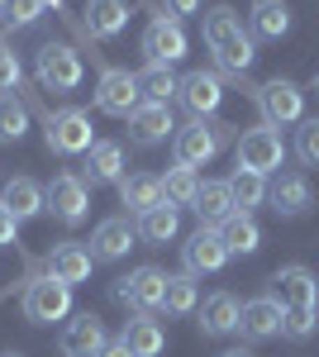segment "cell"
Here are the masks:
<instances>
[{"label": "cell", "mask_w": 319, "mask_h": 357, "mask_svg": "<svg viewBox=\"0 0 319 357\" xmlns=\"http://www.w3.org/2000/svg\"><path fill=\"white\" fill-rule=\"evenodd\" d=\"M272 301L281 305V333L291 338V343H305L319 324V281L310 267H281V272L272 276Z\"/></svg>", "instance_id": "cell-1"}, {"label": "cell", "mask_w": 319, "mask_h": 357, "mask_svg": "<svg viewBox=\"0 0 319 357\" xmlns=\"http://www.w3.org/2000/svg\"><path fill=\"white\" fill-rule=\"evenodd\" d=\"M200 33H205V48L214 53V72H229V77H239L253 67V57H258V43H253V33L243 29L239 10L234 5H210V10H200Z\"/></svg>", "instance_id": "cell-2"}, {"label": "cell", "mask_w": 319, "mask_h": 357, "mask_svg": "<svg viewBox=\"0 0 319 357\" xmlns=\"http://www.w3.org/2000/svg\"><path fill=\"white\" fill-rule=\"evenodd\" d=\"M234 138V124H224V119H191L177 129L172 138V153H177V162L181 167H205L219 158V148Z\"/></svg>", "instance_id": "cell-3"}, {"label": "cell", "mask_w": 319, "mask_h": 357, "mask_svg": "<svg viewBox=\"0 0 319 357\" xmlns=\"http://www.w3.org/2000/svg\"><path fill=\"white\" fill-rule=\"evenodd\" d=\"M34 77L43 91H53V96H67V91H77L81 77H86V62L72 43H43L38 48V62H34Z\"/></svg>", "instance_id": "cell-4"}, {"label": "cell", "mask_w": 319, "mask_h": 357, "mask_svg": "<svg viewBox=\"0 0 319 357\" xmlns=\"http://www.w3.org/2000/svg\"><path fill=\"white\" fill-rule=\"evenodd\" d=\"M253 100H258V110H262V124L272 129H291L305 119V91L291 82V77H272L253 91Z\"/></svg>", "instance_id": "cell-5"}, {"label": "cell", "mask_w": 319, "mask_h": 357, "mask_svg": "<svg viewBox=\"0 0 319 357\" xmlns=\"http://www.w3.org/2000/svg\"><path fill=\"white\" fill-rule=\"evenodd\" d=\"M24 319L29 324H53V319H67L72 314V286L57 281V276H29L24 286Z\"/></svg>", "instance_id": "cell-6"}, {"label": "cell", "mask_w": 319, "mask_h": 357, "mask_svg": "<svg viewBox=\"0 0 319 357\" xmlns=\"http://www.w3.org/2000/svg\"><path fill=\"white\" fill-rule=\"evenodd\" d=\"M243 172H258V176H276L281 162H286V143L272 124H258V129H243L239 148H234Z\"/></svg>", "instance_id": "cell-7"}, {"label": "cell", "mask_w": 319, "mask_h": 357, "mask_svg": "<svg viewBox=\"0 0 319 357\" xmlns=\"http://www.w3.org/2000/svg\"><path fill=\"white\" fill-rule=\"evenodd\" d=\"M43 134H48V148L62 153V158H86V153H91V143H96V138H91V114L77 110V105L48 114Z\"/></svg>", "instance_id": "cell-8"}, {"label": "cell", "mask_w": 319, "mask_h": 357, "mask_svg": "<svg viewBox=\"0 0 319 357\" xmlns=\"http://www.w3.org/2000/svg\"><path fill=\"white\" fill-rule=\"evenodd\" d=\"M96 105H101L110 119H129V114L143 105V96H138V72H129V67H105L101 82H96Z\"/></svg>", "instance_id": "cell-9"}, {"label": "cell", "mask_w": 319, "mask_h": 357, "mask_svg": "<svg viewBox=\"0 0 319 357\" xmlns=\"http://www.w3.org/2000/svg\"><path fill=\"white\" fill-rule=\"evenodd\" d=\"M191 48L186 29H181V20H172L167 10H158L153 20H148V29H143V53H148V62H162V67H172V62H181Z\"/></svg>", "instance_id": "cell-10"}, {"label": "cell", "mask_w": 319, "mask_h": 357, "mask_svg": "<svg viewBox=\"0 0 319 357\" xmlns=\"http://www.w3.org/2000/svg\"><path fill=\"white\" fill-rule=\"evenodd\" d=\"M43 205L53 210V220L81 224V220H86V210H91V191H86V181H81V176L62 172V176H53V181L43 186Z\"/></svg>", "instance_id": "cell-11"}, {"label": "cell", "mask_w": 319, "mask_h": 357, "mask_svg": "<svg viewBox=\"0 0 319 357\" xmlns=\"http://www.w3.org/2000/svg\"><path fill=\"white\" fill-rule=\"evenodd\" d=\"M181 105L191 110V119H214V110L224 105V77L219 72H205V67H195L181 77Z\"/></svg>", "instance_id": "cell-12"}, {"label": "cell", "mask_w": 319, "mask_h": 357, "mask_svg": "<svg viewBox=\"0 0 319 357\" xmlns=\"http://www.w3.org/2000/svg\"><path fill=\"white\" fill-rule=\"evenodd\" d=\"M181 262H186L191 276H210L219 272L224 262H229V248H224V234L210 229V224H200L195 234H191L186 243H181Z\"/></svg>", "instance_id": "cell-13"}, {"label": "cell", "mask_w": 319, "mask_h": 357, "mask_svg": "<svg viewBox=\"0 0 319 357\" xmlns=\"http://www.w3.org/2000/svg\"><path fill=\"white\" fill-rule=\"evenodd\" d=\"M162 291H167V272H158V267H138V272L119 276L114 301L133 305L138 314H153V310H162Z\"/></svg>", "instance_id": "cell-14"}, {"label": "cell", "mask_w": 319, "mask_h": 357, "mask_svg": "<svg viewBox=\"0 0 319 357\" xmlns=\"http://www.w3.org/2000/svg\"><path fill=\"white\" fill-rule=\"evenodd\" d=\"M267 200H272V210H276L281 220H295V215H305V210L315 205L310 176H300V172H276V176L267 181Z\"/></svg>", "instance_id": "cell-15"}, {"label": "cell", "mask_w": 319, "mask_h": 357, "mask_svg": "<svg viewBox=\"0 0 319 357\" xmlns=\"http://www.w3.org/2000/svg\"><path fill=\"white\" fill-rule=\"evenodd\" d=\"M129 138L138 143V148H153V143H167V138H177L172 105H153V100H143V105L129 114Z\"/></svg>", "instance_id": "cell-16"}, {"label": "cell", "mask_w": 319, "mask_h": 357, "mask_svg": "<svg viewBox=\"0 0 319 357\" xmlns=\"http://www.w3.org/2000/svg\"><path fill=\"white\" fill-rule=\"evenodd\" d=\"M133 238H138V224H129V215L101 220L96 234H91V257H96V262H119L133 248Z\"/></svg>", "instance_id": "cell-17"}, {"label": "cell", "mask_w": 319, "mask_h": 357, "mask_svg": "<svg viewBox=\"0 0 319 357\" xmlns=\"http://www.w3.org/2000/svg\"><path fill=\"white\" fill-rule=\"evenodd\" d=\"M105 324L96 319V314H77V319H67V329L57 338V353L62 357H96L105 348Z\"/></svg>", "instance_id": "cell-18"}, {"label": "cell", "mask_w": 319, "mask_h": 357, "mask_svg": "<svg viewBox=\"0 0 319 357\" xmlns=\"http://www.w3.org/2000/svg\"><path fill=\"white\" fill-rule=\"evenodd\" d=\"M81 181L86 186L124 181V143H91V153L81 158Z\"/></svg>", "instance_id": "cell-19"}, {"label": "cell", "mask_w": 319, "mask_h": 357, "mask_svg": "<svg viewBox=\"0 0 319 357\" xmlns=\"http://www.w3.org/2000/svg\"><path fill=\"white\" fill-rule=\"evenodd\" d=\"M81 29L91 33V38H119L124 29H129V5L124 0H86V10H81Z\"/></svg>", "instance_id": "cell-20"}, {"label": "cell", "mask_w": 319, "mask_h": 357, "mask_svg": "<svg viewBox=\"0 0 319 357\" xmlns=\"http://www.w3.org/2000/svg\"><path fill=\"white\" fill-rule=\"evenodd\" d=\"M239 329L243 338H253V343H267V338H276L281 333V305L272 301V296H258V301H248L239 310Z\"/></svg>", "instance_id": "cell-21"}, {"label": "cell", "mask_w": 319, "mask_h": 357, "mask_svg": "<svg viewBox=\"0 0 319 357\" xmlns=\"http://www.w3.org/2000/svg\"><path fill=\"white\" fill-rule=\"evenodd\" d=\"M119 200L129 205V215H148V210L167 205L162 176H153V172H133V176H124V181H119Z\"/></svg>", "instance_id": "cell-22"}, {"label": "cell", "mask_w": 319, "mask_h": 357, "mask_svg": "<svg viewBox=\"0 0 319 357\" xmlns=\"http://www.w3.org/2000/svg\"><path fill=\"white\" fill-rule=\"evenodd\" d=\"M191 210L200 215V224H210V229H219L229 215H239L229 181H200V195H195V205H191Z\"/></svg>", "instance_id": "cell-23"}, {"label": "cell", "mask_w": 319, "mask_h": 357, "mask_svg": "<svg viewBox=\"0 0 319 357\" xmlns=\"http://www.w3.org/2000/svg\"><path fill=\"white\" fill-rule=\"evenodd\" d=\"M0 205H5L15 220H34V215L48 210V205H43V186H38L34 176H10V181H5V195H0Z\"/></svg>", "instance_id": "cell-24"}, {"label": "cell", "mask_w": 319, "mask_h": 357, "mask_svg": "<svg viewBox=\"0 0 319 357\" xmlns=\"http://www.w3.org/2000/svg\"><path fill=\"white\" fill-rule=\"evenodd\" d=\"M91 248L81 243H57L53 252H48V276H57V281H67V286H77V281H86L91 276Z\"/></svg>", "instance_id": "cell-25"}, {"label": "cell", "mask_w": 319, "mask_h": 357, "mask_svg": "<svg viewBox=\"0 0 319 357\" xmlns=\"http://www.w3.org/2000/svg\"><path fill=\"white\" fill-rule=\"evenodd\" d=\"M239 310H243V305L234 301L229 291H214V296H210L205 305H200L195 314H200V329L210 333V338H224V333H234V329H239Z\"/></svg>", "instance_id": "cell-26"}, {"label": "cell", "mask_w": 319, "mask_h": 357, "mask_svg": "<svg viewBox=\"0 0 319 357\" xmlns=\"http://www.w3.org/2000/svg\"><path fill=\"white\" fill-rule=\"evenodd\" d=\"M219 234H224V248H229V257H234V252H239V257H253V252L262 248V229H258V220H253L248 210L229 215V220L219 224Z\"/></svg>", "instance_id": "cell-27"}, {"label": "cell", "mask_w": 319, "mask_h": 357, "mask_svg": "<svg viewBox=\"0 0 319 357\" xmlns=\"http://www.w3.org/2000/svg\"><path fill=\"white\" fill-rule=\"evenodd\" d=\"M119 343H124V348H129L133 357H158L162 348H167V333H162V324H158V319L138 314V319H129V324H124Z\"/></svg>", "instance_id": "cell-28"}, {"label": "cell", "mask_w": 319, "mask_h": 357, "mask_svg": "<svg viewBox=\"0 0 319 357\" xmlns=\"http://www.w3.org/2000/svg\"><path fill=\"white\" fill-rule=\"evenodd\" d=\"M253 33L258 38H286L291 33V5L286 0H253Z\"/></svg>", "instance_id": "cell-29"}, {"label": "cell", "mask_w": 319, "mask_h": 357, "mask_svg": "<svg viewBox=\"0 0 319 357\" xmlns=\"http://www.w3.org/2000/svg\"><path fill=\"white\" fill-rule=\"evenodd\" d=\"M177 91H181V77H172V67H162V62H148L138 72V96L153 100V105H172Z\"/></svg>", "instance_id": "cell-30"}, {"label": "cell", "mask_w": 319, "mask_h": 357, "mask_svg": "<svg viewBox=\"0 0 319 357\" xmlns=\"http://www.w3.org/2000/svg\"><path fill=\"white\" fill-rule=\"evenodd\" d=\"M162 195H167V205H195V195H200V176H195V167H167V176H162Z\"/></svg>", "instance_id": "cell-31"}, {"label": "cell", "mask_w": 319, "mask_h": 357, "mask_svg": "<svg viewBox=\"0 0 319 357\" xmlns=\"http://www.w3.org/2000/svg\"><path fill=\"white\" fill-rule=\"evenodd\" d=\"M177 229H181L177 205H158V210L138 215V238H148V243H172V238H177Z\"/></svg>", "instance_id": "cell-32"}, {"label": "cell", "mask_w": 319, "mask_h": 357, "mask_svg": "<svg viewBox=\"0 0 319 357\" xmlns=\"http://www.w3.org/2000/svg\"><path fill=\"white\" fill-rule=\"evenodd\" d=\"M162 310H167V314H191V310H200V291H195V276H191V272L167 276V291H162Z\"/></svg>", "instance_id": "cell-33"}, {"label": "cell", "mask_w": 319, "mask_h": 357, "mask_svg": "<svg viewBox=\"0 0 319 357\" xmlns=\"http://www.w3.org/2000/svg\"><path fill=\"white\" fill-rule=\"evenodd\" d=\"M229 191H234V205L253 215V205H262V200H267V176H258V172H243V167H239V172L229 176Z\"/></svg>", "instance_id": "cell-34"}, {"label": "cell", "mask_w": 319, "mask_h": 357, "mask_svg": "<svg viewBox=\"0 0 319 357\" xmlns=\"http://www.w3.org/2000/svg\"><path fill=\"white\" fill-rule=\"evenodd\" d=\"M29 129V105L20 96H0V143H20Z\"/></svg>", "instance_id": "cell-35"}, {"label": "cell", "mask_w": 319, "mask_h": 357, "mask_svg": "<svg viewBox=\"0 0 319 357\" xmlns=\"http://www.w3.org/2000/svg\"><path fill=\"white\" fill-rule=\"evenodd\" d=\"M295 158L305 167H319V114L315 119H300V129H295Z\"/></svg>", "instance_id": "cell-36"}, {"label": "cell", "mask_w": 319, "mask_h": 357, "mask_svg": "<svg viewBox=\"0 0 319 357\" xmlns=\"http://www.w3.org/2000/svg\"><path fill=\"white\" fill-rule=\"evenodd\" d=\"M20 77H24V67H20V57L15 48L0 38V96H10V91H20Z\"/></svg>", "instance_id": "cell-37"}, {"label": "cell", "mask_w": 319, "mask_h": 357, "mask_svg": "<svg viewBox=\"0 0 319 357\" xmlns=\"http://www.w3.org/2000/svg\"><path fill=\"white\" fill-rule=\"evenodd\" d=\"M38 15H43V5H38V0H10L0 20H5V24H34Z\"/></svg>", "instance_id": "cell-38"}, {"label": "cell", "mask_w": 319, "mask_h": 357, "mask_svg": "<svg viewBox=\"0 0 319 357\" xmlns=\"http://www.w3.org/2000/svg\"><path fill=\"white\" fill-rule=\"evenodd\" d=\"M15 229H20V220H15V215H10V210H5V205H0V248L20 243V238H15Z\"/></svg>", "instance_id": "cell-39"}, {"label": "cell", "mask_w": 319, "mask_h": 357, "mask_svg": "<svg viewBox=\"0 0 319 357\" xmlns=\"http://www.w3.org/2000/svg\"><path fill=\"white\" fill-rule=\"evenodd\" d=\"M162 10H167L172 20H186V15H200V0H167Z\"/></svg>", "instance_id": "cell-40"}, {"label": "cell", "mask_w": 319, "mask_h": 357, "mask_svg": "<svg viewBox=\"0 0 319 357\" xmlns=\"http://www.w3.org/2000/svg\"><path fill=\"white\" fill-rule=\"evenodd\" d=\"M96 357H133V353H129V348H124V343H105V348H101V353H96Z\"/></svg>", "instance_id": "cell-41"}, {"label": "cell", "mask_w": 319, "mask_h": 357, "mask_svg": "<svg viewBox=\"0 0 319 357\" xmlns=\"http://www.w3.org/2000/svg\"><path fill=\"white\" fill-rule=\"evenodd\" d=\"M43 10H57V15H67V0H38Z\"/></svg>", "instance_id": "cell-42"}, {"label": "cell", "mask_w": 319, "mask_h": 357, "mask_svg": "<svg viewBox=\"0 0 319 357\" xmlns=\"http://www.w3.org/2000/svg\"><path fill=\"white\" fill-rule=\"evenodd\" d=\"M224 357H253V353H248V348H234V353H224Z\"/></svg>", "instance_id": "cell-43"}, {"label": "cell", "mask_w": 319, "mask_h": 357, "mask_svg": "<svg viewBox=\"0 0 319 357\" xmlns=\"http://www.w3.org/2000/svg\"><path fill=\"white\" fill-rule=\"evenodd\" d=\"M310 91H315V96H319V77H315V82H310Z\"/></svg>", "instance_id": "cell-44"}, {"label": "cell", "mask_w": 319, "mask_h": 357, "mask_svg": "<svg viewBox=\"0 0 319 357\" xmlns=\"http://www.w3.org/2000/svg\"><path fill=\"white\" fill-rule=\"evenodd\" d=\"M0 357H24V353H0Z\"/></svg>", "instance_id": "cell-45"}, {"label": "cell", "mask_w": 319, "mask_h": 357, "mask_svg": "<svg viewBox=\"0 0 319 357\" xmlns=\"http://www.w3.org/2000/svg\"><path fill=\"white\" fill-rule=\"evenodd\" d=\"M5 5H10V0H0V15H5Z\"/></svg>", "instance_id": "cell-46"}]
</instances>
